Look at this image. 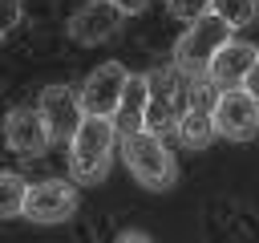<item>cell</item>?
Returning <instances> with one entry per match:
<instances>
[{"instance_id":"obj_19","label":"cell","mask_w":259,"mask_h":243,"mask_svg":"<svg viewBox=\"0 0 259 243\" xmlns=\"http://www.w3.org/2000/svg\"><path fill=\"white\" fill-rule=\"evenodd\" d=\"M117 239H121V243H130V239H134V243H142V239H150V235H146V231H138V227H125V231H117Z\"/></svg>"},{"instance_id":"obj_5","label":"cell","mask_w":259,"mask_h":243,"mask_svg":"<svg viewBox=\"0 0 259 243\" xmlns=\"http://www.w3.org/2000/svg\"><path fill=\"white\" fill-rule=\"evenodd\" d=\"M214 130L227 142H251L259 134V97H251L243 85L219 89V97H214Z\"/></svg>"},{"instance_id":"obj_14","label":"cell","mask_w":259,"mask_h":243,"mask_svg":"<svg viewBox=\"0 0 259 243\" xmlns=\"http://www.w3.org/2000/svg\"><path fill=\"white\" fill-rule=\"evenodd\" d=\"M24 198H28V182L16 170H4L0 174V219L24 215Z\"/></svg>"},{"instance_id":"obj_18","label":"cell","mask_w":259,"mask_h":243,"mask_svg":"<svg viewBox=\"0 0 259 243\" xmlns=\"http://www.w3.org/2000/svg\"><path fill=\"white\" fill-rule=\"evenodd\" d=\"M243 89H247L251 97H259V61L251 65V73H247V81H243Z\"/></svg>"},{"instance_id":"obj_10","label":"cell","mask_w":259,"mask_h":243,"mask_svg":"<svg viewBox=\"0 0 259 243\" xmlns=\"http://www.w3.org/2000/svg\"><path fill=\"white\" fill-rule=\"evenodd\" d=\"M125 81H130V73H125L121 61L97 65V69L85 77V85H81V109H85V113H105V117H113V109H117V101H121V93H125Z\"/></svg>"},{"instance_id":"obj_16","label":"cell","mask_w":259,"mask_h":243,"mask_svg":"<svg viewBox=\"0 0 259 243\" xmlns=\"http://www.w3.org/2000/svg\"><path fill=\"white\" fill-rule=\"evenodd\" d=\"M166 8L178 20H198L202 12H210V0H166Z\"/></svg>"},{"instance_id":"obj_7","label":"cell","mask_w":259,"mask_h":243,"mask_svg":"<svg viewBox=\"0 0 259 243\" xmlns=\"http://www.w3.org/2000/svg\"><path fill=\"white\" fill-rule=\"evenodd\" d=\"M4 146L20 158H40L53 146V130L40 113V105H16L4 117Z\"/></svg>"},{"instance_id":"obj_20","label":"cell","mask_w":259,"mask_h":243,"mask_svg":"<svg viewBox=\"0 0 259 243\" xmlns=\"http://www.w3.org/2000/svg\"><path fill=\"white\" fill-rule=\"evenodd\" d=\"M117 8H125V12H146V4L150 0H113Z\"/></svg>"},{"instance_id":"obj_4","label":"cell","mask_w":259,"mask_h":243,"mask_svg":"<svg viewBox=\"0 0 259 243\" xmlns=\"http://www.w3.org/2000/svg\"><path fill=\"white\" fill-rule=\"evenodd\" d=\"M231 20H223L219 12H202L198 20H190V28L178 36V45H174V65L182 69V73H190V77H202L206 69H210V61H214V53L231 40Z\"/></svg>"},{"instance_id":"obj_11","label":"cell","mask_w":259,"mask_h":243,"mask_svg":"<svg viewBox=\"0 0 259 243\" xmlns=\"http://www.w3.org/2000/svg\"><path fill=\"white\" fill-rule=\"evenodd\" d=\"M36 105H40L49 130H53V142H69V138L77 134L81 117H85V109H81V93H73L69 85H45L40 97H36Z\"/></svg>"},{"instance_id":"obj_17","label":"cell","mask_w":259,"mask_h":243,"mask_svg":"<svg viewBox=\"0 0 259 243\" xmlns=\"http://www.w3.org/2000/svg\"><path fill=\"white\" fill-rule=\"evenodd\" d=\"M16 24H20V0H4V20H0V28L12 32Z\"/></svg>"},{"instance_id":"obj_6","label":"cell","mask_w":259,"mask_h":243,"mask_svg":"<svg viewBox=\"0 0 259 243\" xmlns=\"http://www.w3.org/2000/svg\"><path fill=\"white\" fill-rule=\"evenodd\" d=\"M214 97H219V85H214L206 73L194 77V85H190V105H186V113H182V122H178L182 146L206 150L210 138H219V130H214Z\"/></svg>"},{"instance_id":"obj_8","label":"cell","mask_w":259,"mask_h":243,"mask_svg":"<svg viewBox=\"0 0 259 243\" xmlns=\"http://www.w3.org/2000/svg\"><path fill=\"white\" fill-rule=\"evenodd\" d=\"M73 211H77V186H73V182H65V178H45V182L28 186L24 219H32V223H40V227H53V223H65Z\"/></svg>"},{"instance_id":"obj_1","label":"cell","mask_w":259,"mask_h":243,"mask_svg":"<svg viewBox=\"0 0 259 243\" xmlns=\"http://www.w3.org/2000/svg\"><path fill=\"white\" fill-rule=\"evenodd\" d=\"M117 138H121V134H117L113 117H105V113H85L81 126H77V134L69 138V174H73V182H81V186L105 182Z\"/></svg>"},{"instance_id":"obj_9","label":"cell","mask_w":259,"mask_h":243,"mask_svg":"<svg viewBox=\"0 0 259 243\" xmlns=\"http://www.w3.org/2000/svg\"><path fill=\"white\" fill-rule=\"evenodd\" d=\"M125 8H117L113 0H89L69 16V36L77 45H105L121 32Z\"/></svg>"},{"instance_id":"obj_12","label":"cell","mask_w":259,"mask_h":243,"mask_svg":"<svg viewBox=\"0 0 259 243\" xmlns=\"http://www.w3.org/2000/svg\"><path fill=\"white\" fill-rule=\"evenodd\" d=\"M255 61H259L255 45H247V40H227V45L214 53V61H210L206 77H210L219 89H235V85H243V81H247V73H251V65H255Z\"/></svg>"},{"instance_id":"obj_13","label":"cell","mask_w":259,"mask_h":243,"mask_svg":"<svg viewBox=\"0 0 259 243\" xmlns=\"http://www.w3.org/2000/svg\"><path fill=\"white\" fill-rule=\"evenodd\" d=\"M146 105H150V73H130L125 93H121V101L113 109V126H117L121 138L146 130Z\"/></svg>"},{"instance_id":"obj_2","label":"cell","mask_w":259,"mask_h":243,"mask_svg":"<svg viewBox=\"0 0 259 243\" xmlns=\"http://www.w3.org/2000/svg\"><path fill=\"white\" fill-rule=\"evenodd\" d=\"M121 158H125V170L134 174V182H142L146 190H170L178 178V162L166 146V134L138 130V134L121 138Z\"/></svg>"},{"instance_id":"obj_15","label":"cell","mask_w":259,"mask_h":243,"mask_svg":"<svg viewBox=\"0 0 259 243\" xmlns=\"http://www.w3.org/2000/svg\"><path fill=\"white\" fill-rule=\"evenodd\" d=\"M210 12H219L223 20H231L235 28L255 20V0H210Z\"/></svg>"},{"instance_id":"obj_3","label":"cell","mask_w":259,"mask_h":243,"mask_svg":"<svg viewBox=\"0 0 259 243\" xmlns=\"http://www.w3.org/2000/svg\"><path fill=\"white\" fill-rule=\"evenodd\" d=\"M190 85L194 77L182 73L178 65L166 69H150V105H146V130L154 134H170L178 130L186 105H190Z\"/></svg>"}]
</instances>
